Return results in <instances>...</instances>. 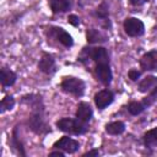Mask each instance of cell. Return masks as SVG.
I'll use <instances>...</instances> for the list:
<instances>
[{
  "label": "cell",
  "instance_id": "6da1fadb",
  "mask_svg": "<svg viewBox=\"0 0 157 157\" xmlns=\"http://www.w3.org/2000/svg\"><path fill=\"white\" fill-rule=\"evenodd\" d=\"M81 63H86L87 60H91L94 63V74L97 80L104 85L109 86L113 78V74L110 70L109 64V54L105 48L103 47H86L81 50L78 58Z\"/></svg>",
  "mask_w": 157,
  "mask_h": 157
},
{
  "label": "cell",
  "instance_id": "7a4b0ae2",
  "mask_svg": "<svg viewBox=\"0 0 157 157\" xmlns=\"http://www.w3.org/2000/svg\"><path fill=\"white\" fill-rule=\"evenodd\" d=\"M22 103H26L31 108V114L27 119L28 128L38 135H44L50 131V126L47 124L45 120V112L44 104L40 94L31 93L22 97Z\"/></svg>",
  "mask_w": 157,
  "mask_h": 157
},
{
  "label": "cell",
  "instance_id": "3957f363",
  "mask_svg": "<svg viewBox=\"0 0 157 157\" xmlns=\"http://www.w3.org/2000/svg\"><path fill=\"white\" fill-rule=\"evenodd\" d=\"M56 126L60 131L71 135H82L88 130V124L72 118H61L56 121Z\"/></svg>",
  "mask_w": 157,
  "mask_h": 157
},
{
  "label": "cell",
  "instance_id": "277c9868",
  "mask_svg": "<svg viewBox=\"0 0 157 157\" xmlns=\"http://www.w3.org/2000/svg\"><path fill=\"white\" fill-rule=\"evenodd\" d=\"M60 88L63 92L67 93V94H72L75 97H81L85 93V81L78 78V77H74V76H65L60 83Z\"/></svg>",
  "mask_w": 157,
  "mask_h": 157
},
{
  "label": "cell",
  "instance_id": "5b68a950",
  "mask_svg": "<svg viewBox=\"0 0 157 157\" xmlns=\"http://www.w3.org/2000/svg\"><path fill=\"white\" fill-rule=\"evenodd\" d=\"M124 31L129 37H140L145 33V25L136 17H128L123 23Z\"/></svg>",
  "mask_w": 157,
  "mask_h": 157
},
{
  "label": "cell",
  "instance_id": "8992f818",
  "mask_svg": "<svg viewBox=\"0 0 157 157\" xmlns=\"http://www.w3.org/2000/svg\"><path fill=\"white\" fill-rule=\"evenodd\" d=\"M48 34L49 37L56 39L60 44H63L65 48H70L72 47L74 44V40H72V37L61 27H49V31H48Z\"/></svg>",
  "mask_w": 157,
  "mask_h": 157
},
{
  "label": "cell",
  "instance_id": "52a82bcc",
  "mask_svg": "<svg viewBox=\"0 0 157 157\" xmlns=\"http://www.w3.org/2000/svg\"><path fill=\"white\" fill-rule=\"evenodd\" d=\"M53 147L56 148V150H61L65 153H75V152L78 151L80 144H78V141H76V140H74L69 136H63L58 141L54 142Z\"/></svg>",
  "mask_w": 157,
  "mask_h": 157
},
{
  "label": "cell",
  "instance_id": "ba28073f",
  "mask_svg": "<svg viewBox=\"0 0 157 157\" xmlns=\"http://www.w3.org/2000/svg\"><path fill=\"white\" fill-rule=\"evenodd\" d=\"M38 69L39 71H42L45 75H53L56 71V66H55V60L53 58V55H50L49 53L43 52L42 56L38 61Z\"/></svg>",
  "mask_w": 157,
  "mask_h": 157
},
{
  "label": "cell",
  "instance_id": "9c48e42d",
  "mask_svg": "<svg viewBox=\"0 0 157 157\" xmlns=\"http://www.w3.org/2000/svg\"><path fill=\"white\" fill-rule=\"evenodd\" d=\"M94 104L96 107L99 109V110H103L104 108H107L109 104L113 103L114 101V93L105 88V90H102V91H98L96 94H94Z\"/></svg>",
  "mask_w": 157,
  "mask_h": 157
},
{
  "label": "cell",
  "instance_id": "30bf717a",
  "mask_svg": "<svg viewBox=\"0 0 157 157\" xmlns=\"http://www.w3.org/2000/svg\"><path fill=\"white\" fill-rule=\"evenodd\" d=\"M140 67L144 71H157V50H150L140 58Z\"/></svg>",
  "mask_w": 157,
  "mask_h": 157
},
{
  "label": "cell",
  "instance_id": "8fae6325",
  "mask_svg": "<svg viewBox=\"0 0 157 157\" xmlns=\"http://www.w3.org/2000/svg\"><path fill=\"white\" fill-rule=\"evenodd\" d=\"M76 118L83 123H90L92 117H93V110L90 105V103L87 102H80L77 108H76Z\"/></svg>",
  "mask_w": 157,
  "mask_h": 157
},
{
  "label": "cell",
  "instance_id": "7c38bea8",
  "mask_svg": "<svg viewBox=\"0 0 157 157\" xmlns=\"http://www.w3.org/2000/svg\"><path fill=\"white\" fill-rule=\"evenodd\" d=\"M10 146L12 147V151L16 152L18 156L26 157V151H25L23 144H22L21 140H20V135H18V129H17V126L13 128V130H12V135H11V139H10Z\"/></svg>",
  "mask_w": 157,
  "mask_h": 157
},
{
  "label": "cell",
  "instance_id": "4fadbf2b",
  "mask_svg": "<svg viewBox=\"0 0 157 157\" xmlns=\"http://www.w3.org/2000/svg\"><path fill=\"white\" fill-rule=\"evenodd\" d=\"M17 80V75L16 72H13L12 70L7 69V67H2L1 72H0V81L2 87H10L12 86Z\"/></svg>",
  "mask_w": 157,
  "mask_h": 157
},
{
  "label": "cell",
  "instance_id": "5bb4252c",
  "mask_svg": "<svg viewBox=\"0 0 157 157\" xmlns=\"http://www.w3.org/2000/svg\"><path fill=\"white\" fill-rule=\"evenodd\" d=\"M156 87H157V77L152 76V75H148V76H146L145 78H142L139 82V87L137 88L142 93H148Z\"/></svg>",
  "mask_w": 157,
  "mask_h": 157
},
{
  "label": "cell",
  "instance_id": "9a60e30c",
  "mask_svg": "<svg viewBox=\"0 0 157 157\" xmlns=\"http://www.w3.org/2000/svg\"><path fill=\"white\" fill-rule=\"evenodd\" d=\"M86 38L88 44H96V43H104L107 42V37L96 28H90L86 32Z\"/></svg>",
  "mask_w": 157,
  "mask_h": 157
},
{
  "label": "cell",
  "instance_id": "2e32d148",
  "mask_svg": "<svg viewBox=\"0 0 157 157\" xmlns=\"http://www.w3.org/2000/svg\"><path fill=\"white\" fill-rule=\"evenodd\" d=\"M49 5L53 13H63L71 7L70 0H49Z\"/></svg>",
  "mask_w": 157,
  "mask_h": 157
},
{
  "label": "cell",
  "instance_id": "e0dca14e",
  "mask_svg": "<svg viewBox=\"0 0 157 157\" xmlns=\"http://www.w3.org/2000/svg\"><path fill=\"white\" fill-rule=\"evenodd\" d=\"M144 144L148 148H155L157 147V128H153L144 134Z\"/></svg>",
  "mask_w": 157,
  "mask_h": 157
},
{
  "label": "cell",
  "instance_id": "ac0fdd59",
  "mask_svg": "<svg viewBox=\"0 0 157 157\" xmlns=\"http://www.w3.org/2000/svg\"><path fill=\"white\" fill-rule=\"evenodd\" d=\"M96 16L98 17V18H101V20H103L104 21V26L105 27H110V22H109V18H108V16H109V9H108V5H107V2H102L101 5H98V7L96 9Z\"/></svg>",
  "mask_w": 157,
  "mask_h": 157
},
{
  "label": "cell",
  "instance_id": "d6986e66",
  "mask_svg": "<svg viewBox=\"0 0 157 157\" xmlns=\"http://www.w3.org/2000/svg\"><path fill=\"white\" fill-rule=\"evenodd\" d=\"M125 131V124L120 120L118 121H112L105 125V132L109 135H120Z\"/></svg>",
  "mask_w": 157,
  "mask_h": 157
},
{
  "label": "cell",
  "instance_id": "ffe728a7",
  "mask_svg": "<svg viewBox=\"0 0 157 157\" xmlns=\"http://www.w3.org/2000/svg\"><path fill=\"white\" fill-rule=\"evenodd\" d=\"M146 109V105L142 102H137V101H132L128 104V112L131 115H139L141 114L144 110Z\"/></svg>",
  "mask_w": 157,
  "mask_h": 157
},
{
  "label": "cell",
  "instance_id": "44dd1931",
  "mask_svg": "<svg viewBox=\"0 0 157 157\" xmlns=\"http://www.w3.org/2000/svg\"><path fill=\"white\" fill-rule=\"evenodd\" d=\"M15 107V98L12 96H5L0 103V113H5L6 110H11Z\"/></svg>",
  "mask_w": 157,
  "mask_h": 157
},
{
  "label": "cell",
  "instance_id": "7402d4cb",
  "mask_svg": "<svg viewBox=\"0 0 157 157\" xmlns=\"http://www.w3.org/2000/svg\"><path fill=\"white\" fill-rule=\"evenodd\" d=\"M156 101H157V87L153 88L151 92H148V94L142 99V103L146 105V108H148V107H151Z\"/></svg>",
  "mask_w": 157,
  "mask_h": 157
},
{
  "label": "cell",
  "instance_id": "603a6c76",
  "mask_svg": "<svg viewBox=\"0 0 157 157\" xmlns=\"http://www.w3.org/2000/svg\"><path fill=\"white\" fill-rule=\"evenodd\" d=\"M128 76H129V78L131 81H137L140 78V76H141V71H139L136 69H130L129 72H128Z\"/></svg>",
  "mask_w": 157,
  "mask_h": 157
},
{
  "label": "cell",
  "instance_id": "cb8c5ba5",
  "mask_svg": "<svg viewBox=\"0 0 157 157\" xmlns=\"http://www.w3.org/2000/svg\"><path fill=\"white\" fill-rule=\"evenodd\" d=\"M67 21H69V23L72 25L74 27H77V26L80 25V17L76 16V15H69Z\"/></svg>",
  "mask_w": 157,
  "mask_h": 157
},
{
  "label": "cell",
  "instance_id": "d4e9b609",
  "mask_svg": "<svg viewBox=\"0 0 157 157\" xmlns=\"http://www.w3.org/2000/svg\"><path fill=\"white\" fill-rule=\"evenodd\" d=\"M97 156H99V151L97 148H93V150H91V151H88V152L82 155V157H97Z\"/></svg>",
  "mask_w": 157,
  "mask_h": 157
},
{
  "label": "cell",
  "instance_id": "484cf974",
  "mask_svg": "<svg viewBox=\"0 0 157 157\" xmlns=\"http://www.w3.org/2000/svg\"><path fill=\"white\" fill-rule=\"evenodd\" d=\"M147 1H150V0H129L130 5H132V6H141V5L146 4Z\"/></svg>",
  "mask_w": 157,
  "mask_h": 157
},
{
  "label": "cell",
  "instance_id": "4316f807",
  "mask_svg": "<svg viewBox=\"0 0 157 157\" xmlns=\"http://www.w3.org/2000/svg\"><path fill=\"white\" fill-rule=\"evenodd\" d=\"M49 156H59V157H64V156H65V152L61 151V150H58V151H53V152H50Z\"/></svg>",
  "mask_w": 157,
  "mask_h": 157
}]
</instances>
